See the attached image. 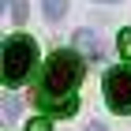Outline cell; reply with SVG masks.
Here are the masks:
<instances>
[{"label":"cell","mask_w":131,"mask_h":131,"mask_svg":"<svg viewBox=\"0 0 131 131\" xmlns=\"http://www.w3.org/2000/svg\"><path fill=\"white\" fill-rule=\"evenodd\" d=\"M26 131H52V124L45 120V116H38V120H30V124H26Z\"/></svg>","instance_id":"cell-9"},{"label":"cell","mask_w":131,"mask_h":131,"mask_svg":"<svg viewBox=\"0 0 131 131\" xmlns=\"http://www.w3.org/2000/svg\"><path fill=\"white\" fill-rule=\"evenodd\" d=\"M116 49H120V56H124V60H131V26L116 34Z\"/></svg>","instance_id":"cell-8"},{"label":"cell","mask_w":131,"mask_h":131,"mask_svg":"<svg viewBox=\"0 0 131 131\" xmlns=\"http://www.w3.org/2000/svg\"><path fill=\"white\" fill-rule=\"evenodd\" d=\"M86 131H105V124H90V127H86Z\"/></svg>","instance_id":"cell-11"},{"label":"cell","mask_w":131,"mask_h":131,"mask_svg":"<svg viewBox=\"0 0 131 131\" xmlns=\"http://www.w3.org/2000/svg\"><path fill=\"white\" fill-rule=\"evenodd\" d=\"M11 4H15V8H11V19H15V23H23V19H26V8H23V0H11Z\"/></svg>","instance_id":"cell-10"},{"label":"cell","mask_w":131,"mask_h":131,"mask_svg":"<svg viewBox=\"0 0 131 131\" xmlns=\"http://www.w3.org/2000/svg\"><path fill=\"white\" fill-rule=\"evenodd\" d=\"M101 4H120V0H101Z\"/></svg>","instance_id":"cell-12"},{"label":"cell","mask_w":131,"mask_h":131,"mask_svg":"<svg viewBox=\"0 0 131 131\" xmlns=\"http://www.w3.org/2000/svg\"><path fill=\"white\" fill-rule=\"evenodd\" d=\"M105 105L112 112H120V116L131 112V68L127 64L105 71Z\"/></svg>","instance_id":"cell-3"},{"label":"cell","mask_w":131,"mask_h":131,"mask_svg":"<svg viewBox=\"0 0 131 131\" xmlns=\"http://www.w3.org/2000/svg\"><path fill=\"white\" fill-rule=\"evenodd\" d=\"M41 8H45V19L49 23H60L64 11H68V0H41Z\"/></svg>","instance_id":"cell-6"},{"label":"cell","mask_w":131,"mask_h":131,"mask_svg":"<svg viewBox=\"0 0 131 131\" xmlns=\"http://www.w3.org/2000/svg\"><path fill=\"white\" fill-rule=\"evenodd\" d=\"M75 45H79L82 52H90V56H101V41H97L94 30H79L75 34Z\"/></svg>","instance_id":"cell-5"},{"label":"cell","mask_w":131,"mask_h":131,"mask_svg":"<svg viewBox=\"0 0 131 131\" xmlns=\"http://www.w3.org/2000/svg\"><path fill=\"white\" fill-rule=\"evenodd\" d=\"M19 112H23V101L11 94V97L4 101V120H8V124H11V120H19Z\"/></svg>","instance_id":"cell-7"},{"label":"cell","mask_w":131,"mask_h":131,"mask_svg":"<svg viewBox=\"0 0 131 131\" xmlns=\"http://www.w3.org/2000/svg\"><path fill=\"white\" fill-rule=\"evenodd\" d=\"M86 75V64L75 49H56L49 60L41 64V79L34 97H68Z\"/></svg>","instance_id":"cell-1"},{"label":"cell","mask_w":131,"mask_h":131,"mask_svg":"<svg viewBox=\"0 0 131 131\" xmlns=\"http://www.w3.org/2000/svg\"><path fill=\"white\" fill-rule=\"evenodd\" d=\"M34 101H38L41 112H52V116H71V112L79 109V101L71 97V94L68 97H34Z\"/></svg>","instance_id":"cell-4"},{"label":"cell","mask_w":131,"mask_h":131,"mask_svg":"<svg viewBox=\"0 0 131 131\" xmlns=\"http://www.w3.org/2000/svg\"><path fill=\"white\" fill-rule=\"evenodd\" d=\"M38 68V45L30 34H11L4 41V82L8 86H23Z\"/></svg>","instance_id":"cell-2"}]
</instances>
